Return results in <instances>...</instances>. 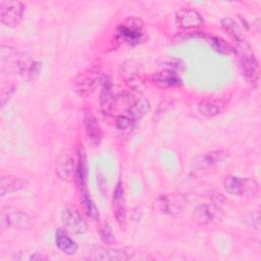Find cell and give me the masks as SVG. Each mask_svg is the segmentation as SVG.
<instances>
[{
	"mask_svg": "<svg viewBox=\"0 0 261 261\" xmlns=\"http://www.w3.org/2000/svg\"><path fill=\"white\" fill-rule=\"evenodd\" d=\"M232 50L236 52L238 57L241 72L244 79L251 84L256 83L259 77V62L250 45L246 42V40L238 42Z\"/></svg>",
	"mask_w": 261,
	"mask_h": 261,
	"instance_id": "1",
	"label": "cell"
},
{
	"mask_svg": "<svg viewBox=\"0 0 261 261\" xmlns=\"http://www.w3.org/2000/svg\"><path fill=\"white\" fill-rule=\"evenodd\" d=\"M115 39L129 46H136L146 40L143 21L138 17H129L121 22L115 31Z\"/></svg>",
	"mask_w": 261,
	"mask_h": 261,
	"instance_id": "2",
	"label": "cell"
},
{
	"mask_svg": "<svg viewBox=\"0 0 261 261\" xmlns=\"http://www.w3.org/2000/svg\"><path fill=\"white\" fill-rule=\"evenodd\" d=\"M223 187L228 194L240 197H256L260 191L259 184L254 178L234 175H227L223 180Z\"/></svg>",
	"mask_w": 261,
	"mask_h": 261,
	"instance_id": "3",
	"label": "cell"
},
{
	"mask_svg": "<svg viewBox=\"0 0 261 261\" xmlns=\"http://www.w3.org/2000/svg\"><path fill=\"white\" fill-rule=\"evenodd\" d=\"M187 200L179 194H164L157 197L153 204V210L164 215L177 216L186 208Z\"/></svg>",
	"mask_w": 261,
	"mask_h": 261,
	"instance_id": "4",
	"label": "cell"
},
{
	"mask_svg": "<svg viewBox=\"0 0 261 261\" xmlns=\"http://www.w3.org/2000/svg\"><path fill=\"white\" fill-rule=\"evenodd\" d=\"M103 76L98 68H89L80 73L73 84L74 92L81 97H88L95 92L102 83Z\"/></svg>",
	"mask_w": 261,
	"mask_h": 261,
	"instance_id": "5",
	"label": "cell"
},
{
	"mask_svg": "<svg viewBox=\"0 0 261 261\" xmlns=\"http://www.w3.org/2000/svg\"><path fill=\"white\" fill-rule=\"evenodd\" d=\"M0 225L2 230L8 227L27 229L32 226V221L30 216L23 211L13 207H6L0 212Z\"/></svg>",
	"mask_w": 261,
	"mask_h": 261,
	"instance_id": "6",
	"label": "cell"
},
{
	"mask_svg": "<svg viewBox=\"0 0 261 261\" xmlns=\"http://www.w3.org/2000/svg\"><path fill=\"white\" fill-rule=\"evenodd\" d=\"M25 6L20 1H1L0 18L1 22L9 28L17 27L23 19Z\"/></svg>",
	"mask_w": 261,
	"mask_h": 261,
	"instance_id": "7",
	"label": "cell"
},
{
	"mask_svg": "<svg viewBox=\"0 0 261 261\" xmlns=\"http://www.w3.org/2000/svg\"><path fill=\"white\" fill-rule=\"evenodd\" d=\"M194 218L202 225L217 224L223 218V211L217 204L202 203L195 207Z\"/></svg>",
	"mask_w": 261,
	"mask_h": 261,
	"instance_id": "8",
	"label": "cell"
},
{
	"mask_svg": "<svg viewBox=\"0 0 261 261\" xmlns=\"http://www.w3.org/2000/svg\"><path fill=\"white\" fill-rule=\"evenodd\" d=\"M61 222L64 228L74 234L87 231V222L75 207H65L61 211Z\"/></svg>",
	"mask_w": 261,
	"mask_h": 261,
	"instance_id": "9",
	"label": "cell"
},
{
	"mask_svg": "<svg viewBox=\"0 0 261 261\" xmlns=\"http://www.w3.org/2000/svg\"><path fill=\"white\" fill-rule=\"evenodd\" d=\"M83 124L89 145L93 148L98 147L102 141L103 133L97 117L90 109H86L84 112Z\"/></svg>",
	"mask_w": 261,
	"mask_h": 261,
	"instance_id": "10",
	"label": "cell"
},
{
	"mask_svg": "<svg viewBox=\"0 0 261 261\" xmlns=\"http://www.w3.org/2000/svg\"><path fill=\"white\" fill-rule=\"evenodd\" d=\"M100 93V110L104 115H110L115 106L117 93L109 76H103Z\"/></svg>",
	"mask_w": 261,
	"mask_h": 261,
	"instance_id": "11",
	"label": "cell"
},
{
	"mask_svg": "<svg viewBox=\"0 0 261 261\" xmlns=\"http://www.w3.org/2000/svg\"><path fill=\"white\" fill-rule=\"evenodd\" d=\"M20 53L15 48L1 45L0 47V63L1 71L5 74L18 73V63Z\"/></svg>",
	"mask_w": 261,
	"mask_h": 261,
	"instance_id": "12",
	"label": "cell"
},
{
	"mask_svg": "<svg viewBox=\"0 0 261 261\" xmlns=\"http://www.w3.org/2000/svg\"><path fill=\"white\" fill-rule=\"evenodd\" d=\"M42 64L33 59V57L25 53L21 52L19 57V63H18V74H20L23 79H25L29 82H35L41 72Z\"/></svg>",
	"mask_w": 261,
	"mask_h": 261,
	"instance_id": "13",
	"label": "cell"
},
{
	"mask_svg": "<svg viewBox=\"0 0 261 261\" xmlns=\"http://www.w3.org/2000/svg\"><path fill=\"white\" fill-rule=\"evenodd\" d=\"M90 259L102 261H126L130 259V255L126 250L94 247L90 250Z\"/></svg>",
	"mask_w": 261,
	"mask_h": 261,
	"instance_id": "14",
	"label": "cell"
},
{
	"mask_svg": "<svg viewBox=\"0 0 261 261\" xmlns=\"http://www.w3.org/2000/svg\"><path fill=\"white\" fill-rule=\"evenodd\" d=\"M112 204L115 218L120 225V227L125 226L126 220V207H125V198H124V190L121 180H119L114 189Z\"/></svg>",
	"mask_w": 261,
	"mask_h": 261,
	"instance_id": "15",
	"label": "cell"
},
{
	"mask_svg": "<svg viewBox=\"0 0 261 261\" xmlns=\"http://www.w3.org/2000/svg\"><path fill=\"white\" fill-rule=\"evenodd\" d=\"M75 166L76 164L69 154H62L55 162L56 175L63 181H71L75 177Z\"/></svg>",
	"mask_w": 261,
	"mask_h": 261,
	"instance_id": "16",
	"label": "cell"
},
{
	"mask_svg": "<svg viewBox=\"0 0 261 261\" xmlns=\"http://www.w3.org/2000/svg\"><path fill=\"white\" fill-rule=\"evenodd\" d=\"M227 104L226 100L219 97H206L198 104V111L205 117H214L221 113Z\"/></svg>",
	"mask_w": 261,
	"mask_h": 261,
	"instance_id": "17",
	"label": "cell"
},
{
	"mask_svg": "<svg viewBox=\"0 0 261 261\" xmlns=\"http://www.w3.org/2000/svg\"><path fill=\"white\" fill-rule=\"evenodd\" d=\"M175 15L179 25L185 30L197 29L203 24V18L197 10L191 8H182L176 11Z\"/></svg>",
	"mask_w": 261,
	"mask_h": 261,
	"instance_id": "18",
	"label": "cell"
},
{
	"mask_svg": "<svg viewBox=\"0 0 261 261\" xmlns=\"http://www.w3.org/2000/svg\"><path fill=\"white\" fill-rule=\"evenodd\" d=\"M122 75L126 86L136 91H142L144 88V82L138 73V68L134 61H126L122 65Z\"/></svg>",
	"mask_w": 261,
	"mask_h": 261,
	"instance_id": "19",
	"label": "cell"
},
{
	"mask_svg": "<svg viewBox=\"0 0 261 261\" xmlns=\"http://www.w3.org/2000/svg\"><path fill=\"white\" fill-rule=\"evenodd\" d=\"M228 156H229V153L226 150L211 151L202 156L197 157L196 166L200 167V168L217 166V165L222 164V162H224Z\"/></svg>",
	"mask_w": 261,
	"mask_h": 261,
	"instance_id": "20",
	"label": "cell"
},
{
	"mask_svg": "<svg viewBox=\"0 0 261 261\" xmlns=\"http://www.w3.org/2000/svg\"><path fill=\"white\" fill-rule=\"evenodd\" d=\"M150 81L159 87H177L181 85V79L178 73L169 69H163L154 72L149 76Z\"/></svg>",
	"mask_w": 261,
	"mask_h": 261,
	"instance_id": "21",
	"label": "cell"
},
{
	"mask_svg": "<svg viewBox=\"0 0 261 261\" xmlns=\"http://www.w3.org/2000/svg\"><path fill=\"white\" fill-rule=\"evenodd\" d=\"M28 187V181L24 178L14 175H2L0 178V197L3 198L7 194H11Z\"/></svg>",
	"mask_w": 261,
	"mask_h": 261,
	"instance_id": "22",
	"label": "cell"
},
{
	"mask_svg": "<svg viewBox=\"0 0 261 261\" xmlns=\"http://www.w3.org/2000/svg\"><path fill=\"white\" fill-rule=\"evenodd\" d=\"M75 179L81 189L87 188L88 166H87L86 151L83 146H80L77 149V163L75 166Z\"/></svg>",
	"mask_w": 261,
	"mask_h": 261,
	"instance_id": "23",
	"label": "cell"
},
{
	"mask_svg": "<svg viewBox=\"0 0 261 261\" xmlns=\"http://www.w3.org/2000/svg\"><path fill=\"white\" fill-rule=\"evenodd\" d=\"M55 244L56 247L66 255H74L79 249L76 243L61 229L56 231Z\"/></svg>",
	"mask_w": 261,
	"mask_h": 261,
	"instance_id": "24",
	"label": "cell"
},
{
	"mask_svg": "<svg viewBox=\"0 0 261 261\" xmlns=\"http://www.w3.org/2000/svg\"><path fill=\"white\" fill-rule=\"evenodd\" d=\"M221 28L222 30L232 38L234 43L245 41V36L242 32L241 27L232 17H224L221 19Z\"/></svg>",
	"mask_w": 261,
	"mask_h": 261,
	"instance_id": "25",
	"label": "cell"
},
{
	"mask_svg": "<svg viewBox=\"0 0 261 261\" xmlns=\"http://www.w3.org/2000/svg\"><path fill=\"white\" fill-rule=\"evenodd\" d=\"M80 201H81L82 209L85 212V214L93 221L97 220L99 218V212L95 203L91 198V195L88 193L87 189H82Z\"/></svg>",
	"mask_w": 261,
	"mask_h": 261,
	"instance_id": "26",
	"label": "cell"
},
{
	"mask_svg": "<svg viewBox=\"0 0 261 261\" xmlns=\"http://www.w3.org/2000/svg\"><path fill=\"white\" fill-rule=\"evenodd\" d=\"M207 41L210 44V46L212 47V49L214 51H216L217 53H220L223 55H228L232 51V48L229 46V44L220 37L210 36L207 38Z\"/></svg>",
	"mask_w": 261,
	"mask_h": 261,
	"instance_id": "27",
	"label": "cell"
},
{
	"mask_svg": "<svg viewBox=\"0 0 261 261\" xmlns=\"http://www.w3.org/2000/svg\"><path fill=\"white\" fill-rule=\"evenodd\" d=\"M137 120L133 117V115L125 109L122 111L115 119V126L119 130H126L128 128H132Z\"/></svg>",
	"mask_w": 261,
	"mask_h": 261,
	"instance_id": "28",
	"label": "cell"
},
{
	"mask_svg": "<svg viewBox=\"0 0 261 261\" xmlns=\"http://www.w3.org/2000/svg\"><path fill=\"white\" fill-rule=\"evenodd\" d=\"M100 237L101 240L106 244H112L115 242V237L113 234L112 228L107 221L104 222L100 227Z\"/></svg>",
	"mask_w": 261,
	"mask_h": 261,
	"instance_id": "29",
	"label": "cell"
},
{
	"mask_svg": "<svg viewBox=\"0 0 261 261\" xmlns=\"http://www.w3.org/2000/svg\"><path fill=\"white\" fill-rule=\"evenodd\" d=\"M15 92V87L12 84H5L2 86L1 88V96H0V100H1V106L4 107L6 105V103L10 100V98L12 97V95Z\"/></svg>",
	"mask_w": 261,
	"mask_h": 261,
	"instance_id": "30",
	"label": "cell"
},
{
	"mask_svg": "<svg viewBox=\"0 0 261 261\" xmlns=\"http://www.w3.org/2000/svg\"><path fill=\"white\" fill-rule=\"evenodd\" d=\"M164 64L167 67L166 69H169V70H172L175 72L181 71L185 68V63L182 62V60H180L178 58H174V57L166 59L164 61Z\"/></svg>",
	"mask_w": 261,
	"mask_h": 261,
	"instance_id": "31",
	"label": "cell"
},
{
	"mask_svg": "<svg viewBox=\"0 0 261 261\" xmlns=\"http://www.w3.org/2000/svg\"><path fill=\"white\" fill-rule=\"evenodd\" d=\"M30 260H32V261H35V260H47L48 259V257L47 256H45V255H42V254H40V253H35V254H33L32 256H30V258H29Z\"/></svg>",
	"mask_w": 261,
	"mask_h": 261,
	"instance_id": "32",
	"label": "cell"
}]
</instances>
